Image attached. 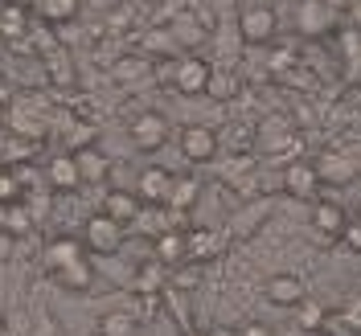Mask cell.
I'll return each instance as SVG.
<instances>
[{
	"label": "cell",
	"instance_id": "obj_1",
	"mask_svg": "<svg viewBox=\"0 0 361 336\" xmlns=\"http://www.w3.org/2000/svg\"><path fill=\"white\" fill-rule=\"evenodd\" d=\"M279 33V13L275 4H263V0H250L238 8V37L247 45H271Z\"/></svg>",
	"mask_w": 361,
	"mask_h": 336
},
{
	"label": "cell",
	"instance_id": "obj_2",
	"mask_svg": "<svg viewBox=\"0 0 361 336\" xmlns=\"http://www.w3.org/2000/svg\"><path fill=\"white\" fill-rule=\"evenodd\" d=\"M177 144H180V156L189 160V164H214V160L222 156L218 132H214L209 123H185Z\"/></svg>",
	"mask_w": 361,
	"mask_h": 336
},
{
	"label": "cell",
	"instance_id": "obj_3",
	"mask_svg": "<svg viewBox=\"0 0 361 336\" xmlns=\"http://www.w3.org/2000/svg\"><path fill=\"white\" fill-rule=\"evenodd\" d=\"M128 135H132V144L140 152H160L169 139H173V127H169V119L160 111H140L128 123Z\"/></svg>",
	"mask_w": 361,
	"mask_h": 336
},
{
	"label": "cell",
	"instance_id": "obj_4",
	"mask_svg": "<svg viewBox=\"0 0 361 336\" xmlns=\"http://www.w3.org/2000/svg\"><path fill=\"white\" fill-rule=\"evenodd\" d=\"M119 247H123V225L111 222L107 213L87 218V225H82V250H90V254H115Z\"/></svg>",
	"mask_w": 361,
	"mask_h": 336
},
{
	"label": "cell",
	"instance_id": "obj_5",
	"mask_svg": "<svg viewBox=\"0 0 361 336\" xmlns=\"http://www.w3.org/2000/svg\"><path fill=\"white\" fill-rule=\"evenodd\" d=\"M209 74H214V66L205 62L202 54H180L177 66H173V90L177 94H205Z\"/></svg>",
	"mask_w": 361,
	"mask_h": 336
},
{
	"label": "cell",
	"instance_id": "obj_6",
	"mask_svg": "<svg viewBox=\"0 0 361 336\" xmlns=\"http://www.w3.org/2000/svg\"><path fill=\"white\" fill-rule=\"evenodd\" d=\"M279 189L295 197V201H316V193H320V173H316L312 160H292V164H283V180H279Z\"/></svg>",
	"mask_w": 361,
	"mask_h": 336
},
{
	"label": "cell",
	"instance_id": "obj_7",
	"mask_svg": "<svg viewBox=\"0 0 361 336\" xmlns=\"http://www.w3.org/2000/svg\"><path fill=\"white\" fill-rule=\"evenodd\" d=\"M222 247H226V238L214 225H189L185 230V263H193V267L214 263L222 254Z\"/></svg>",
	"mask_w": 361,
	"mask_h": 336
},
{
	"label": "cell",
	"instance_id": "obj_8",
	"mask_svg": "<svg viewBox=\"0 0 361 336\" xmlns=\"http://www.w3.org/2000/svg\"><path fill=\"white\" fill-rule=\"evenodd\" d=\"M337 17L341 8L337 4H324V0H312V4H295V29L304 33V37H324V33H333L337 29Z\"/></svg>",
	"mask_w": 361,
	"mask_h": 336
},
{
	"label": "cell",
	"instance_id": "obj_9",
	"mask_svg": "<svg viewBox=\"0 0 361 336\" xmlns=\"http://www.w3.org/2000/svg\"><path fill=\"white\" fill-rule=\"evenodd\" d=\"M349 213H345V205L341 201H329V197H316L312 201V230L320 238H329V242H337L345 238V230H349Z\"/></svg>",
	"mask_w": 361,
	"mask_h": 336
},
{
	"label": "cell",
	"instance_id": "obj_10",
	"mask_svg": "<svg viewBox=\"0 0 361 336\" xmlns=\"http://www.w3.org/2000/svg\"><path fill=\"white\" fill-rule=\"evenodd\" d=\"M169 189H173V173H169V168H160V164H148V168L135 177L132 193L140 197V205H157V209H164Z\"/></svg>",
	"mask_w": 361,
	"mask_h": 336
},
{
	"label": "cell",
	"instance_id": "obj_11",
	"mask_svg": "<svg viewBox=\"0 0 361 336\" xmlns=\"http://www.w3.org/2000/svg\"><path fill=\"white\" fill-rule=\"evenodd\" d=\"M304 299H308V283L300 275L279 270V275L267 279V304H275V308H300Z\"/></svg>",
	"mask_w": 361,
	"mask_h": 336
},
{
	"label": "cell",
	"instance_id": "obj_12",
	"mask_svg": "<svg viewBox=\"0 0 361 336\" xmlns=\"http://www.w3.org/2000/svg\"><path fill=\"white\" fill-rule=\"evenodd\" d=\"M78 259H87V250H82V238H70V234H58V238H49L42 250V263L45 270L54 275V270L70 267V263H78Z\"/></svg>",
	"mask_w": 361,
	"mask_h": 336
},
{
	"label": "cell",
	"instance_id": "obj_13",
	"mask_svg": "<svg viewBox=\"0 0 361 336\" xmlns=\"http://www.w3.org/2000/svg\"><path fill=\"white\" fill-rule=\"evenodd\" d=\"M140 197H135L132 189H123V185H115V189H107L103 193V209L99 213H107L111 222H119V225H132L135 218H140Z\"/></svg>",
	"mask_w": 361,
	"mask_h": 336
},
{
	"label": "cell",
	"instance_id": "obj_14",
	"mask_svg": "<svg viewBox=\"0 0 361 336\" xmlns=\"http://www.w3.org/2000/svg\"><path fill=\"white\" fill-rule=\"evenodd\" d=\"M152 263H160L169 275L185 267V230H164L160 238H152Z\"/></svg>",
	"mask_w": 361,
	"mask_h": 336
},
{
	"label": "cell",
	"instance_id": "obj_15",
	"mask_svg": "<svg viewBox=\"0 0 361 336\" xmlns=\"http://www.w3.org/2000/svg\"><path fill=\"white\" fill-rule=\"evenodd\" d=\"M45 185H49V189H58V193H70V189H78V185H82V177H78V164H74V156H70V152L49 156V164H45Z\"/></svg>",
	"mask_w": 361,
	"mask_h": 336
},
{
	"label": "cell",
	"instance_id": "obj_16",
	"mask_svg": "<svg viewBox=\"0 0 361 336\" xmlns=\"http://www.w3.org/2000/svg\"><path fill=\"white\" fill-rule=\"evenodd\" d=\"M169 37L177 45V54H189L193 45H202L205 37H209V25L197 21V17H189V13H180L177 21L169 25Z\"/></svg>",
	"mask_w": 361,
	"mask_h": 336
},
{
	"label": "cell",
	"instance_id": "obj_17",
	"mask_svg": "<svg viewBox=\"0 0 361 336\" xmlns=\"http://www.w3.org/2000/svg\"><path fill=\"white\" fill-rule=\"evenodd\" d=\"M70 156H74V164H78L82 185H103L107 173H111V156L99 152V148H82V152H70Z\"/></svg>",
	"mask_w": 361,
	"mask_h": 336
},
{
	"label": "cell",
	"instance_id": "obj_18",
	"mask_svg": "<svg viewBox=\"0 0 361 336\" xmlns=\"http://www.w3.org/2000/svg\"><path fill=\"white\" fill-rule=\"evenodd\" d=\"M197 197H202V180L197 177H173V189H169L164 209H169V213H189V209L197 205Z\"/></svg>",
	"mask_w": 361,
	"mask_h": 336
},
{
	"label": "cell",
	"instance_id": "obj_19",
	"mask_svg": "<svg viewBox=\"0 0 361 336\" xmlns=\"http://www.w3.org/2000/svg\"><path fill=\"white\" fill-rule=\"evenodd\" d=\"M132 292L135 295H164L169 292V270L160 267V263H144V267H135L132 275Z\"/></svg>",
	"mask_w": 361,
	"mask_h": 336
},
{
	"label": "cell",
	"instance_id": "obj_20",
	"mask_svg": "<svg viewBox=\"0 0 361 336\" xmlns=\"http://www.w3.org/2000/svg\"><path fill=\"white\" fill-rule=\"evenodd\" d=\"M148 74H152V58L148 54H123V58H115V66H111V78L123 82V87H132V82L148 78Z\"/></svg>",
	"mask_w": 361,
	"mask_h": 336
},
{
	"label": "cell",
	"instance_id": "obj_21",
	"mask_svg": "<svg viewBox=\"0 0 361 336\" xmlns=\"http://www.w3.org/2000/svg\"><path fill=\"white\" fill-rule=\"evenodd\" d=\"M205 94H209L214 103H234V99L243 94V78H238L234 70H226V66H214V74H209V87H205Z\"/></svg>",
	"mask_w": 361,
	"mask_h": 336
},
{
	"label": "cell",
	"instance_id": "obj_22",
	"mask_svg": "<svg viewBox=\"0 0 361 336\" xmlns=\"http://www.w3.org/2000/svg\"><path fill=\"white\" fill-rule=\"evenodd\" d=\"M99 336H144V324L128 308H115L99 316Z\"/></svg>",
	"mask_w": 361,
	"mask_h": 336
},
{
	"label": "cell",
	"instance_id": "obj_23",
	"mask_svg": "<svg viewBox=\"0 0 361 336\" xmlns=\"http://www.w3.org/2000/svg\"><path fill=\"white\" fill-rule=\"evenodd\" d=\"M54 283L66 287V292H90V283H94V267H90L87 259H78V263H70V267L54 270Z\"/></svg>",
	"mask_w": 361,
	"mask_h": 336
},
{
	"label": "cell",
	"instance_id": "obj_24",
	"mask_svg": "<svg viewBox=\"0 0 361 336\" xmlns=\"http://www.w3.org/2000/svg\"><path fill=\"white\" fill-rule=\"evenodd\" d=\"M250 144H255V127H250V123H230L226 132H218V148H222V152L250 156Z\"/></svg>",
	"mask_w": 361,
	"mask_h": 336
},
{
	"label": "cell",
	"instance_id": "obj_25",
	"mask_svg": "<svg viewBox=\"0 0 361 336\" xmlns=\"http://www.w3.org/2000/svg\"><path fill=\"white\" fill-rule=\"evenodd\" d=\"M295 328H300V332H324V328H329V308L316 304V299H304V304L295 308Z\"/></svg>",
	"mask_w": 361,
	"mask_h": 336
},
{
	"label": "cell",
	"instance_id": "obj_26",
	"mask_svg": "<svg viewBox=\"0 0 361 336\" xmlns=\"http://www.w3.org/2000/svg\"><path fill=\"white\" fill-rule=\"evenodd\" d=\"M29 13H37V17H45L49 25H66L78 17V0H42V4H33Z\"/></svg>",
	"mask_w": 361,
	"mask_h": 336
},
{
	"label": "cell",
	"instance_id": "obj_27",
	"mask_svg": "<svg viewBox=\"0 0 361 336\" xmlns=\"http://www.w3.org/2000/svg\"><path fill=\"white\" fill-rule=\"evenodd\" d=\"M29 8H0V33L4 37H13V33H25L29 29Z\"/></svg>",
	"mask_w": 361,
	"mask_h": 336
},
{
	"label": "cell",
	"instance_id": "obj_28",
	"mask_svg": "<svg viewBox=\"0 0 361 336\" xmlns=\"http://www.w3.org/2000/svg\"><path fill=\"white\" fill-rule=\"evenodd\" d=\"M341 324H345V332H361V295H349V299H345Z\"/></svg>",
	"mask_w": 361,
	"mask_h": 336
},
{
	"label": "cell",
	"instance_id": "obj_29",
	"mask_svg": "<svg viewBox=\"0 0 361 336\" xmlns=\"http://www.w3.org/2000/svg\"><path fill=\"white\" fill-rule=\"evenodd\" d=\"M94 139H99V132H94L90 123H78V127H74V135H70V152H82V148H94Z\"/></svg>",
	"mask_w": 361,
	"mask_h": 336
},
{
	"label": "cell",
	"instance_id": "obj_30",
	"mask_svg": "<svg viewBox=\"0 0 361 336\" xmlns=\"http://www.w3.org/2000/svg\"><path fill=\"white\" fill-rule=\"evenodd\" d=\"M13 201H21V185H17L13 173H0V205L8 209Z\"/></svg>",
	"mask_w": 361,
	"mask_h": 336
},
{
	"label": "cell",
	"instance_id": "obj_31",
	"mask_svg": "<svg viewBox=\"0 0 361 336\" xmlns=\"http://www.w3.org/2000/svg\"><path fill=\"white\" fill-rule=\"evenodd\" d=\"M300 66V58H295L292 49H275V58H271V70L275 74H288V70H295Z\"/></svg>",
	"mask_w": 361,
	"mask_h": 336
},
{
	"label": "cell",
	"instance_id": "obj_32",
	"mask_svg": "<svg viewBox=\"0 0 361 336\" xmlns=\"http://www.w3.org/2000/svg\"><path fill=\"white\" fill-rule=\"evenodd\" d=\"M13 254H17V238H13L8 230H0V263H8Z\"/></svg>",
	"mask_w": 361,
	"mask_h": 336
},
{
	"label": "cell",
	"instance_id": "obj_33",
	"mask_svg": "<svg viewBox=\"0 0 361 336\" xmlns=\"http://www.w3.org/2000/svg\"><path fill=\"white\" fill-rule=\"evenodd\" d=\"M345 242H353V247L361 250V222H349V230H345Z\"/></svg>",
	"mask_w": 361,
	"mask_h": 336
},
{
	"label": "cell",
	"instance_id": "obj_34",
	"mask_svg": "<svg viewBox=\"0 0 361 336\" xmlns=\"http://www.w3.org/2000/svg\"><path fill=\"white\" fill-rule=\"evenodd\" d=\"M238 336H267V332H263L259 324H250V328H243V332H238Z\"/></svg>",
	"mask_w": 361,
	"mask_h": 336
},
{
	"label": "cell",
	"instance_id": "obj_35",
	"mask_svg": "<svg viewBox=\"0 0 361 336\" xmlns=\"http://www.w3.org/2000/svg\"><path fill=\"white\" fill-rule=\"evenodd\" d=\"M180 336H209V332H205V328H185Z\"/></svg>",
	"mask_w": 361,
	"mask_h": 336
},
{
	"label": "cell",
	"instance_id": "obj_36",
	"mask_svg": "<svg viewBox=\"0 0 361 336\" xmlns=\"http://www.w3.org/2000/svg\"><path fill=\"white\" fill-rule=\"evenodd\" d=\"M94 336H99V332H94Z\"/></svg>",
	"mask_w": 361,
	"mask_h": 336
}]
</instances>
